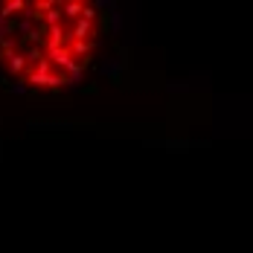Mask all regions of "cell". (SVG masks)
I'll return each instance as SVG.
<instances>
[{"label": "cell", "instance_id": "1", "mask_svg": "<svg viewBox=\"0 0 253 253\" xmlns=\"http://www.w3.org/2000/svg\"><path fill=\"white\" fill-rule=\"evenodd\" d=\"M3 61H6V67H9V73H24V67H26V52H9V55H3Z\"/></svg>", "mask_w": 253, "mask_h": 253}, {"label": "cell", "instance_id": "2", "mask_svg": "<svg viewBox=\"0 0 253 253\" xmlns=\"http://www.w3.org/2000/svg\"><path fill=\"white\" fill-rule=\"evenodd\" d=\"M64 76H67V87H79V82H82V76H84V64L73 61V64L64 70Z\"/></svg>", "mask_w": 253, "mask_h": 253}, {"label": "cell", "instance_id": "3", "mask_svg": "<svg viewBox=\"0 0 253 253\" xmlns=\"http://www.w3.org/2000/svg\"><path fill=\"white\" fill-rule=\"evenodd\" d=\"M120 67H123V64H120V61H114V58H108V61H102V73H105V76H111V79H117L120 76Z\"/></svg>", "mask_w": 253, "mask_h": 253}, {"label": "cell", "instance_id": "4", "mask_svg": "<svg viewBox=\"0 0 253 253\" xmlns=\"http://www.w3.org/2000/svg\"><path fill=\"white\" fill-rule=\"evenodd\" d=\"M111 15V32H123V15L120 12H108Z\"/></svg>", "mask_w": 253, "mask_h": 253}, {"label": "cell", "instance_id": "5", "mask_svg": "<svg viewBox=\"0 0 253 253\" xmlns=\"http://www.w3.org/2000/svg\"><path fill=\"white\" fill-rule=\"evenodd\" d=\"M9 90H12L15 96H24V93H29V84H26V82H15V84H9Z\"/></svg>", "mask_w": 253, "mask_h": 253}, {"label": "cell", "instance_id": "6", "mask_svg": "<svg viewBox=\"0 0 253 253\" xmlns=\"http://www.w3.org/2000/svg\"><path fill=\"white\" fill-rule=\"evenodd\" d=\"M0 84H6V76H3V70H0Z\"/></svg>", "mask_w": 253, "mask_h": 253}]
</instances>
